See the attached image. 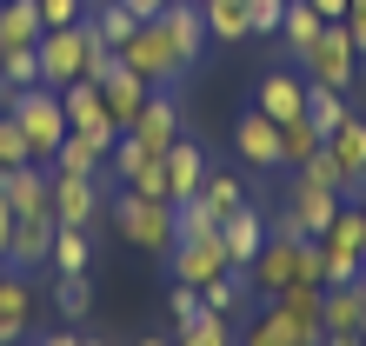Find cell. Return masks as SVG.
<instances>
[{
    "mask_svg": "<svg viewBox=\"0 0 366 346\" xmlns=\"http://www.w3.org/2000/svg\"><path fill=\"white\" fill-rule=\"evenodd\" d=\"M0 114H14V127L27 134V154L47 167L67 140V114H60L54 86H0Z\"/></svg>",
    "mask_w": 366,
    "mask_h": 346,
    "instance_id": "6da1fadb",
    "label": "cell"
},
{
    "mask_svg": "<svg viewBox=\"0 0 366 346\" xmlns=\"http://www.w3.org/2000/svg\"><path fill=\"white\" fill-rule=\"evenodd\" d=\"M107 213H114V233L127 247H140V253H167V247H174V200H160V193L120 187Z\"/></svg>",
    "mask_w": 366,
    "mask_h": 346,
    "instance_id": "7a4b0ae2",
    "label": "cell"
},
{
    "mask_svg": "<svg viewBox=\"0 0 366 346\" xmlns=\"http://www.w3.org/2000/svg\"><path fill=\"white\" fill-rule=\"evenodd\" d=\"M94 47H107V40L94 34V20H74V27H47L34 40V54H40V86H67V80H87V60Z\"/></svg>",
    "mask_w": 366,
    "mask_h": 346,
    "instance_id": "3957f363",
    "label": "cell"
},
{
    "mask_svg": "<svg viewBox=\"0 0 366 346\" xmlns=\"http://www.w3.org/2000/svg\"><path fill=\"white\" fill-rule=\"evenodd\" d=\"M120 60H127V67H134L147 86H174L180 74H193V60L174 47V34H167L160 20H140V27H134V40L120 47Z\"/></svg>",
    "mask_w": 366,
    "mask_h": 346,
    "instance_id": "277c9868",
    "label": "cell"
},
{
    "mask_svg": "<svg viewBox=\"0 0 366 346\" xmlns=\"http://www.w3.org/2000/svg\"><path fill=\"white\" fill-rule=\"evenodd\" d=\"M307 80H320V86H340L347 94L353 86V74H360V47H353V34H347V20H327V27L313 34V47L293 60Z\"/></svg>",
    "mask_w": 366,
    "mask_h": 346,
    "instance_id": "5b68a950",
    "label": "cell"
},
{
    "mask_svg": "<svg viewBox=\"0 0 366 346\" xmlns=\"http://www.w3.org/2000/svg\"><path fill=\"white\" fill-rule=\"evenodd\" d=\"M47 213H54V227H94L100 213H107V187L87 180V173L47 167Z\"/></svg>",
    "mask_w": 366,
    "mask_h": 346,
    "instance_id": "8992f818",
    "label": "cell"
},
{
    "mask_svg": "<svg viewBox=\"0 0 366 346\" xmlns=\"http://www.w3.org/2000/svg\"><path fill=\"white\" fill-rule=\"evenodd\" d=\"M60 114H67V134L94 140L100 154H114L120 127H114V114H107V100H100V86H94V80H67V86H60Z\"/></svg>",
    "mask_w": 366,
    "mask_h": 346,
    "instance_id": "52a82bcc",
    "label": "cell"
},
{
    "mask_svg": "<svg viewBox=\"0 0 366 346\" xmlns=\"http://www.w3.org/2000/svg\"><path fill=\"white\" fill-rule=\"evenodd\" d=\"M100 180L107 187H134V193H160V200H167V173H160V154H154V147H140L134 134H120L114 140V154H107V167H100Z\"/></svg>",
    "mask_w": 366,
    "mask_h": 346,
    "instance_id": "ba28073f",
    "label": "cell"
},
{
    "mask_svg": "<svg viewBox=\"0 0 366 346\" xmlns=\"http://www.w3.org/2000/svg\"><path fill=\"white\" fill-rule=\"evenodd\" d=\"M233 154H240L247 173H287L280 167V120H267L260 107H247V114L233 120Z\"/></svg>",
    "mask_w": 366,
    "mask_h": 346,
    "instance_id": "9c48e42d",
    "label": "cell"
},
{
    "mask_svg": "<svg viewBox=\"0 0 366 346\" xmlns=\"http://www.w3.org/2000/svg\"><path fill=\"white\" fill-rule=\"evenodd\" d=\"M160 260H167V280H174V287H207V280H220L233 267L227 247H220V233H213V240H180V247H167Z\"/></svg>",
    "mask_w": 366,
    "mask_h": 346,
    "instance_id": "30bf717a",
    "label": "cell"
},
{
    "mask_svg": "<svg viewBox=\"0 0 366 346\" xmlns=\"http://www.w3.org/2000/svg\"><path fill=\"white\" fill-rule=\"evenodd\" d=\"M253 107H260L267 120H280V127L300 120L307 114V74L300 67H267L260 80H253Z\"/></svg>",
    "mask_w": 366,
    "mask_h": 346,
    "instance_id": "8fae6325",
    "label": "cell"
},
{
    "mask_svg": "<svg viewBox=\"0 0 366 346\" xmlns=\"http://www.w3.org/2000/svg\"><path fill=\"white\" fill-rule=\"evenodd\" d=\"M300 247L307 240H280V233H267V247L253 253V267H247V280H253V293H287L293 280H300Z\"/></svg>",
    "mask_w": 366,
    "mask_h": 346,
    "instance_id": "7c38bea8",
    "label": "cell"
},
{
    "mask_svg": "<svg viewBox=\"0 0 366 346\" xmlns=\"http://www.w3.org/2000/svg\"><path fill=\"white\" fill-rule=\"evenodd\" d=\"M54 213H34V220H14V240H7V267L14 273H40L54 260Z\"/></svg>",
    "mask_w": 366,
    "mask_h": 346,
    "instance_id": "4fadbf2b",
    "label": "cell"
},
{
    "mask_svg": "<svg viewBox=\"0 0 366 346\" xmlns=\"http://www.w3.org/2000/svg\"><path fill=\"white\" fill-rule=\"evenodd\" d=\"M287 207L300 213V227H307V240H320V233L333 227V213L347 207L333 187H320V180H307V173H293V187H287Z\"/></svg>",
    "mask_w": 366,
    "mask_h": 346,
    "instance_id": "5bb4252c",
    "label": "cell"
},
{
    "mask_svg": "<svg viewBox=\"0 0 366 346\" xmlns=\"http://www.w3.org/2000/svg\"><path fill=\"white\" fill-rule=\"evenodd\" d=\"M207 147L200 140H174L160 154V173H167V200H193V193H200V180H207Z\"/></svg>",
    "mask_w": 366,
    "mask_h": 346,
    "instance_id": "9a60e30c",
    "label": "cell"
},
{
    "mask_svg": "<svg viewBox=\"0 0 366 346\" xmlns=\"http://www.w3.org/2000/svg\"><path fill=\"white\" fill-rule=\"evenodd\" d=\"M27 333H34V280L7 267L0 273V346H14Z\"/></svg>",
    "mask_w": 366,
    "mask_h": 346,
    "instance_id": "2e32d148",
    "label": "cell"
},
{
    "mask_svg": "<svg viewBox=\"0 0 366 346\" xmlns=\"http://www.w3.org/2000/svg\"><path fill=\"white\" fill-rule=\"evenodd\" d=\"M127 134H134L140 147H154V154H167V147L180 140V107H174V94H147V107L134 114V127H127Z\"/></svg>",
    "mask_w": 366,
    "mask_h": 346,
    "instance_id": "e0dca14e",
    "label": "cell"
},
{
    "mask_svg": "<svg viewBox=\"0 0 366 346\" xmlns=\"http://www.w3.org/2000/svg\"><path fill=\"white\" fill-rule=\"evenodd\" d=\"M220 247H227L233 267H253V253L267 247V213L253 207V200H247V207H233L227 220H220Z\"/></svg>",
    "mask_w": 366,
    "mask_h": 346,
    "instance_id": "ac0fdd59",
    "label": "cell"
},
{
    "mask_svg": "<svg viewBox=\"0 0 366 346\" xmlns=\"http://www.w3.org/2000/svg\"><path fill=\"white\" fill-rule=\"evenodd\" d=\"M94 86H100V100H107V114H114V127H120V134L134 127V114L147 107V94H154V86H147V80H140L134 67H127V60H120L114 74H100Z\"/></svg>",
    "mask_w": 366,
    "mask_h": 346,
    "instance_id": "d6986e66",
    "label": "cell"
},
{
    "mask_svg": "<svg viewBox=\"0 0 366 346\" xmlns=\"http://www.w3.org/2000/svg\"><path fill=\"white\" fill-rule=\"evenodd\" d=\"M327 154L340 160L347 187H353V193H366V120H360V114H347V120L327 134Z\"/></svg>",
    "mask_w": 366,
    "mask_h": 346,
    "instance_id": "ffe728a7",
    "label": "cell"
},
{
    "mask_svg": "<svg viewBox=\"0 0 366 346\" xmlns=\"http://www.w3.org/2000/svg\"><path fill=\"white\" fill-rule=\"evenodd\" d=\"M0 193H7V207L20 220H34V213H47V167L27 160V167H7L0 173Z\"/></svg>",
    "mask_w": 366,
    "mask_h": 346,
    "instance_id": "44dd1931",
    "label": "cell"
},
{
    "mask_svg": "<svg viewBox=\"0 0 366 346\" xmlns=\"http://www.w3.org/2000/svg\"><path fill=\"white\" fill-rule=\"evenodd\" d=\"M320 300H327V287H287V293H273V307L287 313L313 346H327V307H320Z\"/></svg>",
    "mask_w": 366,
    "mask_h": 346,
    "instance_id": "7402d4cb",
    "label": "cell"
},
{
    "mask_svg": "<svg viewBox=\"0 0 366 346\" xmlns=\"http://www.w3.org/2000/svg\"><path fill=\"white\" fill-rule=\"evenodd\" d=\"M160 27L174 34V47L193 60V67H200V54H207V40H213V34H207V14H200V0H174V7L160 14Z\"/></svg>",
    "mask_w": 366,
    "mask_h": 346,
    "instance_id": "603a6c76",
    "label": "cell"
},
{
    "mask_svg": "<svg viewBox=\"0 0 366 346\" xmlns=\"http://www.w3.org/2000/svg\"><path fill=\"white\" fill-rule=\"evenodd\" d=\"M200 307L220 313V320L247 313V307H253V280H247V267H227L220 280H207V287H200Z\"/></svg>",
    "mask_w": 366,
    "mask_h": 346,
    "instance_id": "cb8c5ba5",
    "label": "cell"
},
{
    "mask_svg": "<svg viewBox=\"0 0 366 346\" xmlns=\"http://www.w3.org/2000/svg\"><path fill=\"white\" fill-rule=\"evenodd\" d=\"M240 346H313V340H307V333H300L293 320H287V313H280L273 300H267V307H260V313L247 320V333H240Z\"/></svg>",
    "mask_w": 366,
    "mask_h": 346,
    "instance_id": "d4e9b609",
    "label": "cell"
},
{
    "mask_svg": "<svg viewBox=\"0 0 366 346\" xmlns=\"http://www.w3.org/2000/svg\"><path fill=\"white\" fill-rule=\"evenodd\" d=\"M40 34H47L40 0H0V47H34Z\"/></svg>",
    "mask_w": 366,
    "mask_h": 346,
    "instance_id": "484cf974",
    "label": "cell"
},
{
    "mask_svg": "<svg viewBox=\"0 0 366 346\" xmlns=\"http://www.w3.org/2000/svg\"><path fill=\"white\" fill-rule=\"evenodd\" d=\"M47 267L60 280H74V273H94V240H87V227H60L54 233V260Z\"/></svg>",
    "mask_w": 366,
    "mask_h": 346,
    "instance_id": "4316f807",
    "label": "cell"
},
{
    "mask_svg": "<svg viewBox=\"0 0 366 346\" xmlns=\"http://www.w3.org/2000/svg\"><path fill=\"white\" fill-rule=\"evenodd\" d=\"M87 20H94V34H100L114 54H120L127 40H134V27H140V14L127 7V0H94V7H87Z\"/></svg>",
    "mask_w": 366,
    "mask_h": 346,
    "instance_id": "83f0119b",
    "label": "cell"
},
{
    "mask_svg": "<svg viewBox=\"0 0 366 346\" xmlns=\"http://www.w3.org/2000/svg\"><path fill=\"white\" fill-rule=\"evenodd\" d=\"M327 333H366V300H360V287H327Z\"/></svg>",
    "mask_w": 366,
    "mask_h": 346,
    "instance_id": "f1b7e54d",
    "label": "cell"
},
{
    "mask_svg": "<svg viewBox=\"0 0 366 346\" xmlns=\"http://www.w3.org/2000/svg\"><path fill=\"white\" fill-rule=\"evenodd\" d=\"M320 27H327V20H320V14L307 7V0H287V14H280V47H287V54L300 60V54L313 47V34H320Z\"/></svg>",
    "mask_w": 366,
    "mask_h": 346,
    "instance_id": "f546056e",
    "label": "cell"
},
{
    "mask_svg": "<svg viewBox=\"0 0 366 346\" xmlns=\"http://www.w3.org/2000/svg\"><path fill=\"white\" fill-rule=\"evenodd\" d=\"M320 147H327V140H320V127L307 120V114H300V120H287V127H280V167H307L313 154H320Z\"/></svg>",
    "mask_w": 366,
    "mask_h": 346,
    "instance_id": "4dcf8cb0",
    "label": "cell"
},
{
    "mask_svg": "<svg viewBox=\"0 0 366 346\" xmlns=\"http://www.w3.org/2000/svg\"><path fill=\"white\" fill-rule=\"evenodd\" d=\"M200 14H207V34L220 40V47L253 40V34H247V0H200Z\"/></svg>",
    "mask_w": 366,
    "mask_h": 346,
    "instance_id": "1f68e13d",
    "label": "cell"
},
{
    "mask_svg": "<svg viewBox=\"0 0 366 346\" xmlns=\"http://www.w3.org/2000/svg\"><path fill=\"white\" fill-rule=\"evenodd\" d=\"M213 233H220V213H213L200 193H193V200H174V247L180 240H213Z\"/></svg>",
    "mask_w": 366,
    "mask_h": 346,
    "instance_id": "d6a6232c",
    "label": "cell"
},
{
    "mask_svg": "<svg viewBox=\"0 0 366 346\" xmlns=\"http://www.w3.org/2000/svg\"><path fill=\"white\" fill-rule=\"evenodd\" d=\"M353 107H347V94H340V86H320V80H307V120L320 127V140L333 134L340 120H347Z\"/></svg>",
    "mask_w": 366,
    "mask_h": 346,
    "instance_id": "836d02e7",
    "label": "cell"
},
{
    "mask_svg": "<svg viewBox=\"0 0 366 346\" xmlns=\"http://www.w3.org/2000/svg\"><path fill=\"white\" fill-rule=\"evenodd\" d=\"M200 200H207V207L227 220L233 207H247V180H240V173H227V167H207V180H200Z\"/></svg>",
    "mask_w": 366,
    "mask_h": 346,
    "instance_id": "e575fe53",
    "label": "cell"
},
{
    "mask_svg": "<svg viewBox=\"0 0 366 346\" xmlns=\"http://www.w3.org/2000/svg\"><path fill=\"white\" fill-rule=\"evenodd\" d=\"M47 167H60V173H87V180H100V167H107V154H100L94 140H80V134H67V140H60V154H54ZM100 187H107V180H100Z\"/></svg>",
    "mask_w": 366,
    "mask_h": 346,
    "instance_id": "d590c367",
    "label": "cell"
},
{
    "mask_svg": "<svg viewBox=\"0 0 366 346\" xmlns=\"http://www.w3.org/2000/svg\"><path fill=\"white\" fill-rule=\"evenodd\" d=\"M174 346H240V333H233V320L200 313L193 327H180V333H174Z\"/></svg>",
    "mask_w": 366,
    "mask_h": 346,
    "instance_id": "8d00e7d4",
    "label": "cell"
},
{
    "mask_svg": "<svg viewBox=\"0 0 366 346\" xmlns=\"http://www.w3.org/2000/svg\"><path fill=\"white\" fill-rule=\"evenodd\" d=\"M54 300H60V320H67V327H80V320L94 313V273L60 280V287H54Z\"/></svg>",
    "mask_w": 366,
    "mask_h": 346,
    "instance_id": "74e56055",
    "label": "cell"
},
{
    "mask_svg": "<svg viewBox=\"0 0 366 346\" xmlns=\"http://www.w3.org/2000/svg\"><path fill=\"white\" fill-rule=\"evenodd\" d=\"M320 240H327V247H340V253H366V220H360V207L347 200V207L333 213V227L320 233Z\"/></svg>",
    "mask_w": 366,
    "mask_h": 346,
    "instance_id": "f35d334b",
    "label": "cell"
},
{
    "mask_svg": "<svg viewBox=\"0 0 366 346\" xmlns=\"http://www.w3.org/2000/svg\"><path fill=\"white\" fill-rule=\"evenodd\" d=\"M0 86H40V54L34 47H0Z\"/></svg>",
    "mask_w": 366,
    "mask_h": 346,
    "instance_id": "ab89813d",
    "label": "cell"
},
{
    "mask_svg": "<svg viewBox=\"0 0 366 346\" xmlns=\"http://www.w3.org/2000/svg\"><path fill=\"white\" fill-rule=\"evenodd\" d=\"M320 253H327V273H320V287H353L360 267H366V253H340V247H327V240H320Z\"/></svg>",
    "mask_w": 366,
    "mask_h": 346,
    "instance_id": "60d3db41",
    "label": "cell"
},
{
    "mask_svg": "<svg viewBox=\"0 0 366 346\" xmlns=\"http://www.w3.org/2000/svg\"><path fill=\"white\" fill-rule=\"evenodd\" d=\"M34 154H27V134H20V127H14V114H0V173H7V167H27Z\"/></svg>",
    "mask_w": 366,
    "mask_h": 346,
    "instance_id": "b9f144b4",
    "label": "cell"
},
{
    "mask_svg": "<svg viewBox=\"0 0 366 346\" xmlns=\"http://www.w3.org/2000/svg\"><path fill=\"white\" fill-rule=\"evenodd\" d=\"M280 14L287 0H247V34H280Z\"/></svg>",
    "mask_w": 366,
    "mask_h": 346,
    "instance_id": "7bdbcfd3",
    "label": "cell"
},
{
    "mask_svg": "<svg viewBox=\"0 0 366 346\" xmlns=\"http://www.w3.org/2000/svg\"><path fill=\"white\" fill-rule=\"evenodd\" d=\"M167 307H174V333L193 327V320L207 313V307H200V287H174V293H167Z\"/></svg>",
    "mask_w": 366,
    "mask_h": 346,
    "instance_id": "ee69618b",
    "label": "cell"
},
{
    "mask_svg": "<svg viewBox=\"0 0 366 346\" xmlns=\"http://www.w3.org/2000/svg\"><path fill=\"white\" fill-rule=\"evenodd\" d=\"M87 7L94 0H40V20L47 27H74V20H87Z\"/></svg>",
    "mask_w": 366,
    "mask_h": 346,
    "instance_id": "f6af8a7d",
    "label": "cell"
},
{
    "mask_svg": "<svg viewBox=\"0 0 366 346\" xmlns=\"http://www.w3.org/2000/svg\"><path fill=\"white\" fill-rule=\"evenodd\" d=\"M267 233H280V240H307V227H300V213H293V207H280L273 220H267Z\"/></svg>",
    "mask_w": 366,
    "mask_h": 346,
    "instance_id": "bcb514c9",
    "label": "cell"
},
{
    "mask_svg": "<svg viewBox=\"0 0 366 346\" xmlns=\"http://www.w3.org/2000/svg\"><path fill=\"white\" fill-rule=\"evenodd\" d=\"M14 220H20V213L7 207V193H0V260H7V240H14Z\"/></svg>",
    "mask_w": 366,
    "mask_h": 346,
    "instance_id": "7dc6e473",
    "label": "cell"
},
{
    "mask_svg": "<svg viewBox=\"0 0 366 346\" xmlns=\"http://www.w3.org/2000/svg\"><path fill=\"white\" fill-rule=\"evenodd\" d=\"M307 7H313L320 20H347V7H353V0H307Z\"/></svg>",
    "mask_w": 366,
    "mask_h": 346,
    "instance_id": "c3c4849f",
    "label": "cell"
},
{
    "mask_svg": "<svg viewBox=\"0 0 366 346\" xmlns=\"http://www.w3.org/2000/svg\"><path fill=\"white\" fill-rule=\"evenodd\" d=\"M127 7H134V14H140V20H160V14H167V7H174V0H127Z\"/></svg>",
    "mask_w": 366,
    "mask_h": 346,
    "instance_id": "681fc988",
    "label": "cell"
},
{
    "mask_svg": "<svg viewBox=\"0 0 366 346\" xmlns=\"http://www.w3.org/2000/svg\"><path fill=\"white\" fill-rule=\"evenodd\" d=\"M347 34H353V47H360V60H366V14H353V20H347Z\"/></svg>",
    "mask_w": 366,
    "mask_h": 346,
    "instance_id": "f907efd6",
    "label": "cell"
},
{
    "mask_svg": "<svg viewBox=\"0 0 366 346\" xmlns=\"http://www.w3.org/2000/svg\"><path fill=\"white\" fill-rule=\"evenodd\" d=\"M80 340H87V333H74V327H60V333H47L40 346H80Z\"/></svg>",
    "mask_w": 366,
    "mask_h": 346,
    "instance_id": "816d5d0a",
    "label": "cell"
},
{
    "mask_svg": "<svg viewBox=\"0 0 366 346\" xmlns=\"http://www.w3.org/2000/svg\"><path fill=\"white\" fill-rule=\"evenodd\" d=\"M327 346H366V333H327Z\"/></svg>",
    "mask_w": 366,
    "mask_h": 346,
    "instance_id": "f5cc1de1",
    "label": "cell"
},
{
    "mask_svg": "<svg viewBox=\"0 0 366 346\" xmlns=\"http://www.w3.org/2000/svg\"><path fill=\"white\" fill-rule=\"evenodd\" d=\"M353 207H360V220H366V193H353Z\"/></svg>",
    "mask_w": 366,
    "mask_h": 346,
    "instance_id": "db71d44e",
    "label": "cell"
},
{
    "mask_svg": "<svg viewBox=\"0 0 366 346\" xmlns=\"http://www.w3.org/2000/svg\"><path fill=\"white\" fill-rule=\"evenodd\" d=\"M353 14H366V0H353V7H347V20H353Z\"/></svg>",
    "mask_w": 366,
    "mask_h": 346,
    "instance_id": "11a10c76",
    "label": "cell"
},
{
    "mask_svg": "<svg viewBox=\"0 0 366 346\" xmlns=\"http://www.w3.org/2000/svg\"><path fill=\"white\" fill-rule=\"evenodd\" d=\"M353 287H360V300H366V267H360V280H353Z\"/></svg>",
    "mask_w": 366,
    "mask_h": 346,
    "instance_id": "9f6ffc18",
    "label": "cell"
},
{
    "mask_svg": "<svg viewBox=\"0 0 366 346\" xmlns=\"http://www.w3.org/2000/svg\"><path fill=\"white\" fill-rule=\"evenodd\" d=\"M140 346H174V340H140Z\"/></svg>",
    "mask_w": 366,
    "mask_h": 346,
    "instance_id": "6f0895ef",
    "label": "cell"
},
{
    "mask_svg": "<svg viewBox=\"0 0 366 346\" xmlns=\"http://www.w3.org/2000/svg\"><path fill=\"white\" fill-rule=\"evenodd\" d=\"M80 346H107V340H80Z\"/></svg>",
    "mask_w": 366,
    "mask_h": 346,
    "instance_id": "680465c9",
    "label": "cell"
},
{
    "mask_svg": "<svg viewBox=\"0 0 366 346\" xmlns=\"http://www.w3.org/2000/svg\"><path fill=\"white\" fill-rule=\"evenodd\" d=\"M14 346H40V340H14Z\"/></svg>",
    "mask_w": 366,
    "mask_h": 346,
    "instance_id": "91938a15",
    "label": "cell"
},
{
    "mask_svg": "<svg viewBox=\"0 0 366 346\" xmlns=\"http://www.w3.org/2000/svg\"><path fill=\"white\" fill-rule=\"evenodd\" d=\"M0 273H7V260H0Z\"/></svg>",
    "mask_w": 366,
    "mask_h": 346,
    "instance_id": "94428289",
    "label": "cell"
}]
</instances>
